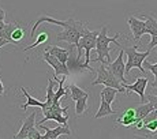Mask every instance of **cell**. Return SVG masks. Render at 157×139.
I'll list each match as a JSON object with an SVG mask.
<instances>
[{
    "label": "cell",
    "mask_w": 157,
    "mask_h": 139,
    "mask_svg": "<svg viewBox=\"0 0 157 139\" xmlns=\"http://www.w3.org/2000/svg\"><path fill=\"white\" fill-rule=\"evenodd\" d=\"M120 37V33H116L113 37H108V25L102 26L101 30L98 32L97 41H96V52H97V57L94 59V62H100L102 64H109L111 63V49L109 44L115 42L119 48H122V45L117 42V38Z\"/></svg>",
    "instance_id": "6da1fadb"
},
{
    "label": "cell",
    "mask_w": 157,
    "mask_h": 139,
    "mask_svg": "<svg viewBox=\"0 0 157 139\" xmlns=\"http://www.w3.org/2000/svg\"><path fill=\"white\" fill-rule=\"evenodd\" d=\"M25 36H26L25 29H22V28H19V26H17V28H15V30L13 32V34H11V41H13V44L18 45V44H21V42H22V40L25 38Z\"/></svg>",
    "instance_id": "484cf974"
},
{
    "label": "cell",
    "mask_w": 157,
    "mask_h": 139,
    "mask_svg": "<svg viewBox=\"0 0 157 139\" xmlns=\"http://www.w3.org/2000/svg\"><path fill=\"white\" fill-rule=\"evenodd\" d=\"M87 32H89V29L86 28V23L78 22L74 18H68L66 21L64 30L56 34V41H64V42H68V44L78 47L81 37L83 34H86Z\"/></svg>",
    "instance_id": "7a4b0ae2"
},
{
    "label": "cell",
    "mask_w": 157,
    "mask_h": 139,
    "mask_svg": "<svg viewBox=\"0 0 157 139\" xmlns=\"http://www.w3.org/2000/svg\"><path fill=\"white\" fill-rule=\"evenodd\" d=\"M144 66L146 67V70H149V71L153 74V77H155V82H153L152 86L155 87V89H157V63H155V64H152V63L144 62Z\"/></svg>",
    "instance_id": "4316f807"
},
{
    "label": "cell",
    "mask_w": 157,
    "mask_h": 139,
    "mask_svg": "<svg viewBox=\"0 0 157 139\" xmlns=\"http://www.w3.org/2000/svg\"><path fill=\"white\" fill-rule=\"evenodd\" d=\"M87 100H89V96L75 101V115L77 116H81V115H83L87 111Z\"/></svg>",
    "instance_id": "cb8c5ba5"
},
{
    "label": "cell",
    "mask_w": 157,
    "mask_h": 139,
    "mask_svg": "<svg viewBox=\"0 0 157 139\" xmlns=\"http://www.w3.org/2000/svg\"><path fill=\"white\" fill-rule=\"evenodd\" d=\"M41 137H43V135L40 134V131H38L36 127H33V128L29 131V134H28L29 139H41Z\"/></svg>",
    "instance_id": "83f0119b"
},
{
    "label": "cell",
    "mask_w": 157,
    "mask_h": 139,
    "mask_svg": "<svg viewBox=\"0 0 157 139\" xmlns=\"http://www.w3.org/2000/svg\"><path fill=\"white\" fill-rule=\"evenodd\" d=\"M3 94H4V85H3L2 79H0V97H3Z\"/></svg>",
    "instance_id": "d6a6232c"
},
{
    "label": "cell",
    "mask_w": 157,
    "mask_h": 139,
    "mask_svg": "<svg viewBox=\"0 0 157 139\" xmlns=\"http://www.w3.org/2000/svg\"><path fill=\"white\" fill-rule=\"evenodd\" d=\"M21 90H22V93H23V96L26 97V102L25 104H22L21 105V109H22L23 112H25L26 109H28V107H36V108H43L44 105H45V102H41L40 100H36L33 96H30L29 93H28V90L25 89V87H21Z\"/></svg>",
    "instance_id": "2e32d148"
},
{
    "label": "cell",
    "mask_w": 157,
    "mask_h": 139,
    "mask_svg": "<svg viewBox=\"0 0 157 139\" xmlns=\"http://www.w3.org/2000/svg\"><path fill=\"white\" fill-rule=\"evenodd\" d=\"M44 22H47V23H53V25L62 26V28H64V25H66V21H57V19H55V18H51V17H48V15H44V17H40V18H38V19L36 21V23L33 25L32 32H30V37H32V38L34 37L37 28L41 25V23H44Z\"/></svg>",
    "instance_id": "9a60e30c"
},
{
    "label": "cell",
    "mask_w": 157,
    "mask_h": 139,
    "mask_svg": "<svg viewBox=\"0 0 157 139\" xmlns=\"http://www.w3.org/2000/svg\"><path fill=\"white\" fill-rule=\"evenodd\" d=\"M53 82L55 79H49L48 81V85H47V101H45V105L41 109H48L53 105V97H55V92H53Z\"/></svg>",
    "instance_id": "44dd1931"
},
{
    "label": "cell",
    "mask_w": 157,
    "mask_h": 139,
    "mask_svg": "<svg viewBox=\"0 0 157 139\" xmlns=\"http://www.w3.org/2000/svg\"><path fill=\"white\" fill-rule=\"evenodd\" d=\"M100 32V30H98ZM98 32H89L83 34L79 40V44L77 47V57H75V66L82 68L81 64V57H82V51H85V63H83V70H89V71L94 72V68L90 67V51L96 48V41H97Z\"/></svg>",
    "instance_id": "3957f363"
},
{
    "label": "cell",
    "mask_w": 157,
    "mask_h": 139,
    "mask_svg": "<svg viewBox=\"0 0 157 139\" xmlns=\"http://www.w3.org/2000/svg\"><path fill=\"white\" fill-rule=\"evenodd\" d=\"M127 19V23L130 26V30H131L132 38H134L135 44L140 45V40L144 34H146V25H145V21L140 19V18H135L132 15L126 18Z\"/></svg>",
    "instance_id": "ba28073f"
},
{
    "label": "cell",
    "mask_w": 157,
    "mask_h": 139,
    "mask_svg": "<svg viewBox=\"0 0 157 139\" xmlns=\"http://www.w3.org/2000/svg\"><path fill=\"white\" fill-rule=\"evenodd\" d=\"M117 93H120V92H119V90H116L115 87L105 86L104 89L101 90V93H100V98H104L108 104H112V102L115 101V98H116Z\"/></svg>",
    "instance_id": "d6986e66"
},
{
    "label": "cell",
    "mask_w": 157,
    "mask_h": 139,
    "mask_svg": "<svg viewBox=\"0 0 157 139\" xmlns=\"http://www.w3.org/2000/svg\"><path fill=\"white\" fill-rule=\"evenodd\" d=\"M37 127H43L45 130V134L41 137V139H56V138H59L60 135H71L70 127L68 126L60 124L59 127H55V128H49V127H44L43 124L37 123Z\"/></svg>",
    "instance_id": "8fae6325"
},
{
    "label": "cell",
    "mask_w": 157,
    "mask_h": 139,
    "mask_svg": "<svg viewBox=\"0 0 157 139\" xmlns=\"http://www.w3.org/2000/svg\"><path fill=\"white\" fill-rule=\"evenodd\" d=\"M137 48H138V45L123 49L124 51V53L127 55V62H126V74H128L132 68H138L142 74H146V70L144 68V62L146 60V57H149L150 51H146V52H138Z\"/></svg>",
    "instance_id": "5b68a950"
},
{
    "label": "cell",
    "mask_w": 157,
    "mask_h": 139,
    "mask_svg": "<svg viewBox=\"0 0 157 139\" xmlns=\"http://www.w3.org/2000/svg\"><path fill=\"white\" fill-rule=\"evenodd\" d=\"M134 108H135V116H137V122H140V120H144L145 117H146L147 115L150 113V112L155 111L153 105L150 104L149 101L144 102V104H140L138 107H134Z\"/></svg>",
    "instance_id": "ac0fdd59"
},
{
    "label": "cell",
    "mask_w": 157,
    "mask_h": 139,
    "mask_svg": "<svg viewBox=\"0 0 157 139\" xmlns=\"http://www.w3.org/2000/svg\"><path fill=\"white\" fill-rule=\"evenodd\" d=\"M137 123V116H135V108H127L119 115V117L116 119V124H120L123 127H132Z\"/></svg>",
    "instance_id": "4fadbf2b"
},
{
    "label": "cell",
    "mask_w": 157,
    "mask_h": 139,
    "mask_svg": "<svg viewBox=\"0 0 157 139\" xmlns=\"http://www.w3.org/2000/svg\"><path fill=\"white\" fill-rule=\"evenodd\" d=\"M145 18V25H146V34L157 36V19L152 15H142Z\"/></svg>",
    "instance_id": "ffe728a7"
},
{
    "label": "cell",
    "mask_w": 157,
    "mask_h": 139,
    "mask_svg": "<svg viewBox=\"0 0 157 139\" xmlns=\"http://www.w3.org/2000/svg\"><path fill=\"white\" fill-rule=\"evenodd\" d=\"M17 26H18V23H15V22L6 23L4 29L0 32V38H6V40L10 41V44H13V41H11V34H13V32L15 30Z\"/></svg>",
    "instance_id": "603a6c76"
},
{
    "label": "cell",
    "mask_w": 157,
    "mask_h": 139,
    "mask_svg": "<svg viewBox=\"0 0 157 139\" xmlns=\"http://www.w3.org/2000/svg\"><path fill=\"white\" fill-rule=\"evenodd\" d=\"M23 139H29V138H23Z\"/></svg>",
    "instance_id": "e575fe53"
},
{
    "label": "cell",
    "mask_w": 157,
    "mask_h": 139,
    "mask_svg": "<svg viewBox=\"0 0 157 139\" xmlns=\"http://www.w3.org/2000/svg\"><path fill=\"white\" fill-rule=\"evenodd\" d=\"M36 116H37V113H36V112H32V113H30V116H28L25 120H23V123L21 124L19 131H18V134H15L13 137V139L28 138L29 131L33 128V127H36Z\"/></svg>",
    "instance_id": "7c38bea8"
},
{
    "label": "cell",
    "mask_w": 157,
    "mask_h": 139,
    "mask_svg": "<svg viewBox=\"0 0 157 139\" xmlns=\"http://www.w3.org/2000/svg\"><path fill=\"white\" fill-rule=\"evenodd\" d=\"M56 139H57V138H56Z\"/></svg>",
    "instance_id": "d590c367"
},
{
    "label": "cell",
    "mask_w": 157,
    "mask_h": 139,
    "mask_svg": "<svg viewBox=\"0 0 157 139\" xmlns=\"http://www.w3.org/2000/svg\"><path fill=\"white\" fill-rule=\"evenodd\" d=\"M45 52H49L52 56H55L56 59H59L62 63L67 64L68 59H70V51L68 49H64V48H60V47H56V45H49V47L45 48Z\"/></svg>",
    "instance_id": "5bb4252c"
},
{
    "label": "cell",
    "mask_w": 157,
    "mask_h": 139,
    "mask_svg": "<svg viewBox=\"0 0 157 139\" xmlns=\"http://www.w3.org/2000/svg\"><path fill=\"white\" fill-rule=\"evenodd\" d=\"M123 57H124V51L120 49L116 60L111 62L109 64H107V67L111 70V72H112L115 77L123 83V86H124V85H128V82H127V79H126V62Z\"/></svg>",
    "instance_id": "52a82bcc"
},
{
    "label": "cell",
    "mask_w": 157,
    "mask_h": 139,
    "mask_svg": "<svg viewBox=\"0 0 157 139\" xmlns=\"http://www.w3.org/2000/svg\"><path fill=\"white\" fill-rule=\"evenodd\" d=\"M8 44H10V41L8 40H6V38H0V48L6 47V45H8Z\"/></svg>",
    "instance_id": "4dcf8cb0"
},
{
    "label": "cell",
    "mask_w": 157,
    "mask_h": 139,
    "mask_svg": "<svg viewBox=\"0 0 157 139\" xmlns=\"http://www.w3.org/2000/svg\"><path fill=\"white\" fill-rule=\"evenodd\" d=\"M68 89H70V92H71L72 101H78L79 98L89 96V94H87V92H85V90L81 89V87H78L75 83H70V85H68Z\"/></svg>",
    "instance_id": "7402d4cb"
},
{
    "label": "cell",
    "mask_w": 157,
    "mask_h": 139,
    "mask_svg": "<svg viewBox=\"0 0 157 139\" xmlns=\"http://www.w3.org/2000/svg\"><path fill=\"white\" fill-rule=\"evenodd\" d=\"M157 47V36H152V40L147 44V51H152L153 48Z\"/></svg>",
    "instance_id": "f546056e"
},
{
    "label": "cell",
    "mask_w": 157,
    "mask_h": 139,
    "mask_svg": "<svg viewBox=\"0 0 157 139\" xmlns=\"http://www.w3.org/2000/svg\"><path fill=\"white\" fill-rule=\"evenodd\" d=\"M96 72H97V78L92 82L93 86L104 85V86H108V87H115V89L119 90L120 93H126V87L123 86V83L111 72V70L107 67V64H102L101 63V66L96 70Z\"/></svg>",
    "instance_id": "277c9868"
},
{
    "label": "cell",
    "mask_w": 157,
    "mask_h": 139,
    "mask_svg": "<svg viewBox=\"0 0 157 139\" xmlns=\"http://www.w3.org/2000/svg\"><path fill=\"white\" fill-rule=\"evenodd\" d=\"M47 41H48V33L43 32V33H40V34H38V37L36 38V41L33 42V44H30V45H28V47L23 48V51H25V52H28V51H32L33 48L38 47V45H43Z\"/></svg>",
    "instance_id": "d4e9b609"
},
{
    "label": "cell",
    "mask_w": 157,
    "mask_h": 139,
    "mask_svg": "<svg viewBox=\"0 0 157 139\" xmlns=\"http://www.w3.org/2000/svg\"><path fill=\"white\" fill-rule=\"evenodd\" d=\"M112 115H116V112L111 108V104H108L104 98H101L100 100V107H98L97 113L94 115V119H101V117L112 116Z\"/></svg>",
    "instance_id": "e0dca14e"
},
{
    "label": "cell",
    "mask_w": 157,
    "mask_h": 139,
    "mask_svg": "<svg viewBox=\"0 0 157 139\" xmlns=\"http://www.w3.org/2000/svg\"><path fill=\"white\" fill-rule=\"evenodd\" d=\"M146 100H147V101L150 102V104L153 105V108H155V109L157 111V96L149 94V96H147V97H146Z\"/></svg>",
    "instance_id": "f1b7e54d"
},
{
    "label": "cell",
    "mask_w": 157,
    "mask_h": 139,
    "mask_svg": "<svg viewBox=\"0 0 157 139\" xmlns=\"http://www.w3.org/2000/svg\"><path fill=\"white\" fill-rule=\"evenodd\" d=\"M6 15H7V14H6V11L0 7V21H4L6 19Z\"/></svg>",
    "instance_id": "1f68e13d"
},
{
    "label": "cell",
    "mask_w": 157,
    "mask_h": 139,
    "mask_svg": "<svg viewBox=\"0 0 157 139\" xmlns=\"http://www.w3.org/2000/svg\"><path fill=\"white\" fill-rule=\"evenodd\" d=\"M147 83H149V79H147L146 77H140V78H137V81H135L134 83L124 85V87H126V90H127V92L137 93V94L140 96V98H141V104H144V102H146L145 89H146Z\"/></svg>",
    "instance_id": "30bf717a"
},
{
    "label": "cell",
    "mask_w": 157,
    "mask_h": 139,
    "mask_svg": "<svg viewBox=\"0 0 157 139\" xmlns=\"http://www.w3.org/2000/svg\"><path fill=\"white\" fill-rule=\"evenodd\" d=\"M43 57H44L45 62L53 68L56 77H59V75H62V77H68V75H70V68H68V66L64 64V63H62L59 59H56L55 56L51 55L49 52H45L44 51Z\"/></svg>",
    "instance_id": "9c48e42d"
},
{
    "label": "cell",
    "mask_w": 157,
    "mask_h": 139,
    "mask_svg": "<svg viewBox=\"0 0 157 139\" xmlns=\"http://www.w3.org/2000/svg\"><path fill=\"white\" fill-rule=\"evenodd\" d=\"M135 137L145 138V139H153L157 137V111L155 109L150 112L146 117L144 119V124L140 130H135Z\"/></svg>",
    "instance_id": "8992f818"
},
{
    "label": "cell",
    "mask_w": 157,
    "mask_h": 139,
    "mask_svg": "<svg viewBox=\"0 0 157 139\" xmlns=\"http://www.w3.org/2000/svg\"><path fill=\"white\" fill-rule=\"evenodd\" d=\"M4 26H6V22H4V21H0V32L4 29Z\"/></svg>",
    "instance_id": "836d02e7"
}]
</instances>
